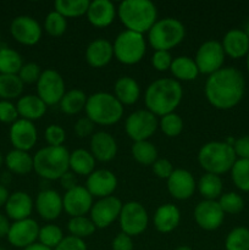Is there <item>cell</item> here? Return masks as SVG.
Returning <instances> with one entry per match:
<instances>
[{
    "label": "cell",
    "instance_id": "6da1fadb",
    "mask_svg": "<svg viewBox=\"0 0 249 250\" xmlns=\"http://www.w3.org/2000/svg\"><path fill=\"white\" fill-rule=\"evenodd\" d=\"M246 93L243 73L236 67H222L208 76L204 94L209 104L217 110H231L242 102Z\"/></svg>",
    "mask_w": 249,
    "mask_h": 250
},
{
    "label": "cell",
    "instance_id": "7a4b0ae2",
    "mask_svg": "<svg viewBox=\"0 0 249 250\" xmlns=\"http://www.w3.org/2000/svg\"><path fill=\"white\" fill-rule=\"evenodd\" d=\"M183 99V88L173 78H159L148 85L144 93V104L146 110L163 117L175 112Z\"/></svg>",
    "mask_w": 249,
    "mask_h": 250
},
{
    "label": "cell",
    "instance_id": "3957f363",
    "mask_svg": "<svg viewBox=\"0 0 249 250\" xmlns=\"http://www.w3.org/2000/svg\"><path fill=\"white\" fill-rule=\"evenodd\" d=\"M117 17L127 31L144 36L158 21V9L150 0H124L117 6Z\"/></svg>",
    "mask_w": 249,
    "mask_h": 250
},
{
    "label": "cell",
    "instance_id": "277c9868",
    "mask_svg": "<svg viewBox=\"0 0 249 250\" xmlns=\"http://www.w3.org/2000/svg\"><path fill=\"white\" fill-rule=\"evenodd\" d=\"M198 164L207 173L221 176L231 171L237 156L233 146L226 142H208L198 151Z\"/></svg>",
    "mask_w": 249,
    "mask_h": 250
},
{
    "label": "cell",
    "instance_id": "5b68a950",
    "mask_svg": "<svg viewBox=\"0 0 249 250\" xmlns=\"http://www.w3.org/2000/svg\"><path fill=\"white\" fill-rule=\"evenodd\" d=\"M85 116L99 126H112L124 117V105L107 92H97L89 95L84 107Z\"/></svg>",
    "mask_w": 249,
    "mask_h": 250
},
{
    "label": "cell",
    "instance_id": "8992f818",
    "mask_svg": "<svg viewBox=\"0 0 249 250\" xmlns=\"http://www.w3.org/2000/svg\"><path fill=\"white\" fill-rule=\"evenodd\" d=\"M70 151L65 146H44L33 155V170L48 181L60 180L67 171Z\"/></svg>",
    "mask_w": 249,
    "mask_h": 250
},
{
    "label": "cell",
    "instance_id": "52a82bcc",
    "mask_svg": "<svg viewBox=\"0 0 249 250\" xmlns=\"http://www.w3.org/2000/svg\"><path fill=\"white\" fill-rule=\"evenodd\" d=\"M148 43L154 50L170 51L183 42L186 37L185 24L175 17L160 19L148 32Z\"/></svg>",
    "mask_w": 249,
    "mask_h": 250
},
{
    "label": "cell",
    "instance_id": "ba28073f",
    "mask_svg": "<svg viewBox=\"0 0 249 250\" xmlns=\"http://www.w3.org/2000/svg\"><path fill=\"white\" fill-rule=\"evenodd\" d=\"M114 58L122 65H136L143 60L146 53V41L143 34L122 31L112 43Z\"/></svg>",
    "mask_w": 249,
    "mask_h": 250
},
{
    "label": "cell",
    "instance_id": "9c48e42d",
    "mask_svg": "<svg viewBox=\"0 0 249 250\" xmlns=\"http://www.w3.org/2000/svg\"><path fill=\"white\" fill-rule=\"evenodd\" d=\"M119 224L122 233L129 237L139 236L148 229V211L139 202L132 200L124 203L119 217Z\"/></svg>",
    "mask_w": 249,
    "mask_h": 250
},
{
    "label": "cell",
    "instance_id": "30bf717a",
    "mask_svg": "<svg viewBox=\"0 0 249 250\" xmlns=\"http://www.w3.org/2000/svg\"><path fill=\"white\" fill-rule=\"evenodd\" d=\"M158 128V117L146 109L132 112L124 121V131L133 142L149 141Z\"/></svg>",
    "mask_w": 249,
    "mask_h": 250
},
{
    "label": "cell",
    "instance_id": "8fae6325",
    "mask_svg": "<svg viewBox=\"0 0 249 250\" xmlns=\"http://www.w3.org/2000/svg\"><path fill=\"white\" fill-rule=\"evenodd\" d=\"M225 58L226 55L222 49L221 42L210 39L200 44L195 53L194 61L197 63L199 73L210 76L224 67Z\"/></svg>",
    "mask_w": 249,
    "mask_h": 250
},
{
    "label": "cell",
    "instance_id": "7c38bea8",
    "mask_svg": "<svg viewBox=\"0 0 249 250\" xmlns=\"http://www.w3.org/2000/svg\"><path fill=\"white\" fill-rule=\"evenodd\" d=\"M65 93V81L60 72L54 68H46L42 72L37 82V95L45 103L46 106L59 104Z\"/></svg>",
    "mask_w": 249,
    "mask_h": 250
},
{
    "label": "cell",
    "instance_id": "4fadbf2b",
    "mask_svg": "<svg viewBox=\"0 0 249 250\" xmlns=\"http://www.w3.org/2000/svg\"><path fill=\"white\" fill-rule=\"evenodd\" d=\"M124 203L115 195L102 198L94 202L89 217L97 229H106L119 220Z\"/></svg>",
    "mask_w": 249,
    "mask_h": 250
},
{
    "label": "cell",
    "instance_id": "5bb4252c",
    "mask_svg": "<svg viewBox=\"0 0 249 250\" xmlns=\"http://www.w3.org/2000/svg\"><path fill=\"white\" fill-rule=\"evenodd\" d=\"M10 32L16 42L22 45H36L42 38L43 28L36 19L27 15H21L12 20Z\"/></svg>",
    "mask_w": 249,
    "mask_h": 250
},
{
    "label": "cell",
    "instance_id": "9a60e30c",
    "mask_svg": "<svg viewBox=\"0 0 249 250\" xmlns=\"http://www.w3.org/2000/svg\"><path fill=\"white\" fill-rule=\"evenodd\" d=\"M193 217L198 226L204 231H216L225 220V212L217 200H202L193 211Z\"/></svg>",
    "mask_w": 249,
    "mask_h": 250
},
{
    "label": "cell",
    "instance_id": "2e32d148",
    "mask_svg": "<svg viewBox=\"0 0 249 250\" xmlns=\"http://www.w3.org/2000/svg\"><path fill=\"white\" fill-rule=\"evenodd\" d=\"M63 211L70 217L85 216L94 204V198L84 186H76L62 197Z\"/></svg>",
    "mask_w": 249,
    "mask_h": 250
},
{
    "label": "cell",
    "instance_id": "e0dca14e",
    "mask_svg": "<svg viewBox=\"0 0 249 250\" xmlns=\"http://www.w3.org/2000/svg\"><path fill=\"white\" fill-rule=\"evenodd\" d=\"M39 225L32 217L21 221H15L11 224L10 231L7 233V241L12 247L16 248H27L38 241Z\"/></svg>",
    "mask_w": 249,
    "mask_h": 250
},
{
    "label": "cell",
    "instance_id": "ac0fdd59",
    "mask_svg": "<svg viewBox=\"0 0 249 250\" xmlns=\"http://www.w3.org/2000/svg\"><path fill=\"white\" fill-rule=\"evenodd\" d=\"M84 187L90 195L97 199L111 197L117 188V177L112 171L99 168L88 176Z\"/></svg>",
    "mask_w": 249,
    "mask_h": 250
},
{
    "label": "cell",
    "instance_id": "d6986e66",
    "mask_svg": "<svg viewBox=\"0 0 249 250\" xmlns=\"http://www.w3.org/2000/svg\"><path fill=\"white\" fill-rule=\"evenodd\" d=\"M167 190L176 200H187L193 197L197 190V182L192 173L185 168H175L166 180Z\"/></svg>",
    "mask_w": 249,
    "mask_h": 250
},
{
    "label": "cell",
    "instance_id": "ffe728a7",
    "mask_svg": "<svg viewBox=\"0 0 249 250\" xmlns=\"http://www.w3.org/2000/svg\"><path fill=\"white\" fill-rule=\"evenodd\" d=\"M38 141V132L34 124L28 120L19 119L10 127V142L14 149L29 151Z\"/></svg>",
    "mask_w": 249,
    "mask_h": 250
},
{
    "label": "cell",
    "instance_id": "44dd1931",
    "mask_svg": "<svg viewBox=\"0 0 249 250\" xmlns=\"http://www.w3.org/2000/svg\"><path fill=\"white\" fill-rule=\"evenodd\" d=\"M37 212L45 221L59 219L63 211L62 197L54 189H44L38 193L34 203Z\"/></svg>",
    "mask_w": 249,
    "mask_h": 250
},
{
    "label": "cell",
    "instance_id": "7402d4cb",
    "mask_svg": "<svg viewBox=\"0 0 249 250\" xmlns=\"http://www.w3.org/2000/svg\"><path fill=\"white\" fill-rule=\"evenodd\" d=\"M89 149L95 160L100 161V163H109L116 158V139L109 132H94V134L90 137Z\"/></svg>",
    "mask_w": 249,
    "mask_h": 250
},
{
    "label": "cell",
    "instance_id": "603a6c76",
    "mask_svg": "<svg viewBox=\"0 0 249 250\" xmlns=\"http://www.w3.org/2000/svg\"><path fill=\"white\" fill-rule=\"evenodd\" d=\"M87 20L93 27L106 28L117 16V7L110 0H93L89 1Z\"/></svg>",
    "mask_w": 249,
    "mask_h": 250
},
{
    "label": "cell",
    "instance_id": "cb8c5ba5",
    "mask_svg": "<svg viewBox=\"0 0 249 250\" xmlns=\"http://www.w3.org/2000/svg\"><path fill=\"white\" fill-rule=\"evenodd\" d=\"M85 61L93 68H102L109 65L114 59V49L112 43L107 39L98 38L90 42L85 49Z\"/></svg>",
    "mask_w": 249,
    "mask_h": 250
},
{
    "label": "cell",
    "instance_id": "d4e9b609",
    "mask_svg": "<svg viewBox=\"0 0 249 250\" xmlns=\"http://www.w3.org/2000/svg\"><path fill=\"white\" fill-rule=\"evenodd\" d=\"M34 203L31 195L26 192H15L10 194L6 204H5V212L7 217L15 221L29 219L33 211Z\"/></svg>",
    "mask_w": 249,
    "mask_h": 250
},
{
    "label": "cell",
    "instance_id": "484cf974",
    "mask_svg": "<svg viewBox=\"0 0 249 250\" xmlns=\"http://www.w3.org/2000/svg\"><path fill=\"white\" fill-rule=\"evenodd\" d=\"M221 45L225 55L231 59H242L249 53V38L243 29L233 28L226 32Z\"/></svg>",
    "mask_w": 249,
    "mask_h": 250
},
{
    "label": "cell",
    "instance_id": "4316f807",
    "mask_svg": "<svg viewBox=\"0 0 249 250\" xmlns=\"http://www.w3.org/2000/svg\"><path fill=\"white\" fill-rule=\"evenodd\" d=\"M154 227L160 233H170L175 231L181 222V211L176 205L167 203L156 209L154 214Z\"/></svg>",
    "mask_w": 249,
    "mask_h": 250
},
{
    "label": "cell",
    "instance_id": "83f0119b",
    "mask_svg": "<svg viewBox=\"0 0 249 250\" xmlns=\"http://www.w3.org/2000/svg\"><path fill=\"white\" fill-rule=\"evenodd\" d=\"M16 107L21 119L28 120L32 122L42 119L48 109L45 103L37 94H27L21 97L17 102Z\"/></svg>",
    "mask_w": 249,
    "mask_h": 250
},
{
    "label": "cell",
    "instance_id": "f1b7e54d",
    "mask_svg": "<svg viewBox=\"0 0 249 250\" xmlns=\"http://www.w3.org/2000/svg\"><path fill=\"white\" fill-rule=\"evenodd\" d=\"M114 95L122 105H133L141 98V87L134 78L122 76L114 84Z\"/></svg>",
    "mask_w": 249,
    "mask_h": 250
},
{
    "label": "cell",
    "instance_id": "f546056e",
    "mask_svg": "<svg viewBox=\"0 0 249 250\" xmlns=\"http://www.w3.org/2000/svg\"><path fill=\"white\" fill-rule=\"evenodd\" d=\"M95 159L89 150L80 148L70 153L68 167L76 176H89L95 170Z\"/></svg>",
    "mask_w": 249,
    "mask_h": 250
},
{
    "label": "cell",
    "instance_id": "4dcf8cb0",
    "mask_svg": "<svg viewBox=\"0 0 249 250\" xmlns=\"http://www.w3.org/2000/svg\"><path fill=\"white\" fill-rule=\"evenodd\" d=\"M170 71L173 76V80L178 81L180 83L194 81L199 75V70L194 59L185 55L173 58Z\"/></svg>",
    "mask_w": 249,
    "mask_h": 250
},
{
    "label": "cell",
    "instance_id": "1f68e13d",
    "mask_svg": "<svg viewBox=\"0 0 249 250\" xmlns=\"http://www.w3.org/2000/svg\"><path fill=\"white\" fill-rule=\"evenodd\" d=\"M5 165L15 175H27L33 170V156L28 151L12 149L5 156Z\"/></svg>",
    "mask_w": 249,
    "mask_h": 250
},
{
    "label": "cell",
    "instance_id": "d6a6232c",
    "mask_svg": "<svg viewBox=\"0 0 249 250\" xmlns=\"http://www.w3.org/2000/svg\"><path fill=\"white\" fill-rule=\"evenodd\" d=\"M197 189L203 200H217L222 195L224 183L220 176L205 172L198 180Z\"/></svg>",
    "mask_w": 249,
    "mask_h": 250
},
{
    "label": "cell",
    "instance_id": "836d02e7",
    "mask_svg": "<svg viewBox=\"0 0 249 250\" xmlns=\"http://www.w3.org/2000/svg\"><path fill=\"white\" fill-rule=\"evenodd\" d=\"M87 99L88 97L83 90L71 89L65 93L62 99L59 103V106L61 111L66 115L80 114L82 110H84Z\"/></svg>",
    "mask_w": 249,
    "mask_h": 250
},
{
    "label": "cell",
    "instance_id": "e575fe53",
    "mask_svg": "<svg viewBox=\"0 0 249 250\" xmlns=\"http://www.w3.org/2000/svg\"><path fill=\"white\" fill-rule=\"evenodd\" d=\"M131 153L134 160L142 166H151L158 160V149L149 141L133 142Z\"/></svg>",
    "mask_w": 249,
    "mask_h": 250
},
{
    "label": "cell",
    "instance_id": "d590c367",
    "mask_svg": "<svg viewBox=\"0 0 249 250\" xmlns=\"http://www.w3.org/2000/svg\"><path fill=\"white\" fill-rule=\"evenodd\" d=\"M89 0H56L54 10L65 19H76L87 15Z\"/></svg>",
    "mask_w": 249,
    "mask_h": 250
},
{
    "label": "cell",
    "instance_id": "8d00e7d4",
    "mask_svg": "<svg viewBox=\"0 0 249 250\" xmlns=\"http://www.w3.org/2000/svg\"><path fill=\"white\" fill-rule=\"evenodd\" d=\"M23 66L22 56L7 46L0 48V75H19Z\"/></svg>",
    "mask_w": 249,
    "mask_h": 250
},
{
    "label": "cell",
    "instance_id": "74e56055",
    "mask_svg": "<svg viewBox=\"0 0 249 250\" xmlns=\"http://www.w3.org/2000/svg\"><path fill=\"white\" fill-rule=\"evenodd\" d=\"M23 85L17 75H0V98L9 102L20 98L23 92Z\"/></svg>",
    "mask_w": 249,
    "mask_h": 250
},
{
    "label": "cell",
    "instance_id": "f35d334b",
    "mask_svg": "<svg viewBox=\"0 0 249 250\" xmlns=\"http://www.w3.org/2000/svg\"><path fill=\"white\" fill-rule=\"evenodd\" d=\"M67 229L70 232V236L76 237L84 241V238L92 236L95 232L97 227L93 224L90 217L87 216H77L71 217L67 224Z\"/></svg>",
    "mask_w": 249,
    "mask_h": 250
},
{
    "label": "cell",
    "instance_id": "ab89813d",
    "mask_svg": "<svg viewBox=\"0 0 249 250\" xmlns=\"http://www.w3.org/2000/svg\"><path fill=\"white\" fill-rule=\"evenodd\" d=\"M229 172L233 185L242 192H249V160L237 159Z\"/></svg>",
    "mask_w": 249,
    "mask_h": 250
},
{
    "label": "cell",
    "instance_id": "60d3db41",
    "mask_svg": "<svg viewBox=\"0 0 249 250\" xmlns=\"http://www.w3.org/2000/svg\"><path fill=\"white\" fill-rule=\"evenodd\" d=\"M63 238L65 237H63L62 229L58 225L48 224L39 229L38 242L43 246L48 247V248L54 250L61 243Z\"/></svg>",
    "mask_w": 249,
    "mask_h": 250
},
{
    "label": "cell",
    "instance_id": "b9f144b4",
    "mask_svg": "<svg viewBox=\"0 0 249 250\" xmlns=\"http://www.w3.org/2000/svg\"><path fill=\"white\" fill-rule=\"evenodd\" d=\"M226 250H249V229L247 227H236L231 229L225 239Z\"/></svg>",
    "mask_w": 249,
    "mask_h": 250
},
{
    "label": "cell",
    "instance_id": "7bdbcfd3",
    "mask_svg": "<svg viewBox=\"0 0 249 250\" xmlns=\"http://www.w3.org/2000/svg\"><path fill=\"white\" fill-rule=\"evenodd\" d=\"M159 128L168 138L178 137L183 131V120L176 112L165 115L159 120Z\"/></svg>",
    "mask_w": 249,
    "mask_h": 250
},
{
    "label": "cell",
    "instance_id": "ee69618b",
    "mask_svg": "<svg viewBox=\"0 0 249 250\" xmlns=\"http://www.w3.org/2000/svg\"><path fill=\"white\" fill-rule=\"evenodd\" d=\"M67 29V19L58 11H50L44 19V31L51 37H61Z\"/></svg>",
    "mask_w": 249,
    "mask_h": 250
},
{
    "label": "cell",
    "instance_id": "f6af8a7d",
    "mask_svg": "<svg viewBox=\"0 0 249 250\" xmlns=\"http://www.w3.org/2000/svg\"><path fill=\"white\" fill-rule=\"evenodd\" d=\"M217 203H219L220 208L225 212V215H237L244 209L243 198L236 192L222 193L221 197L217 199Z\"/></svg>",
    "mask_w": 249,
    "mask_h": 250
},
{
    "label": "cell",
    "instance_id": "bcb514c9",
    "mask_svg": "<svg viewBox=\"0 0 249 250\" xmlns=\"http://www.w3.org/2000/svg\"><path fill=\"white\" fill-rule=\"evenodd\" d=\"M44 139L49 146H63L66 141V132L59 125H49L44 131Z\"/></svg>",
    "mask_w": 249,
    "mask_h": 250
},
{
    "label": "cell",
    "instance_id": "7dc6e473",
    "mask_svg": "<svg viewBox=\"0 0 249 250\" xmlns=\"http://www.w3.org/2000/svg\"><path fill=\"white\" fill-rule=\"evenodd\" d=\"M42 72L43 71L41 70L39 65H37L36 62H28L23 63L17 76H19L23 84H33V83L38 82Z\"/></svg>",
    "mask_w": 249,
    "mask_h": 250
},
{
    "label": "cell",
    "instance_id": "c3c4849f",
    "mask_svg": "<svg viewBox=\"0 0 249 250\" xmlns=\"http://www.w3.org/2000/svg\"><path fill=\"white\" fill-rule=\"evenodd\" d=\"M172 60L173 58L170 54V51L154 50L150 59V62L151 66H153L156 71H159V72H165V71L170 70Z\"/></svg>",
    "mask_w": 249,
    "mask_h": 250
},
{
    "label": "cell",
    "instance_id": "681fc988",
    "mask_svg": "<svg viewBox=\"0 0 249 250\" xmlns=\"http://www.w3.org/2000/svg\"><path fill=\"white\" fill-rule=\"evenodd\" d=\"M19 120L16 105L9 100H0V122L4 124H14Z\"/></svg>",
    "mask_w": 249,
    "mask_h": 250
},
{
    "label": "cell",
    "instance_id": "f907efd6",
    "mask_svg": "<svg viewBox=\"0 0 249 250\" xmlns=\"http://www.w3.org/2000/svg\"><path fill=\"white\" fill-rule=\"evenodd\" d=\"M94 122L88 119L87 116H84L76 121L73 131L78 138H85V137H92L94 134Z\"/></svg>",
    "mask_w": 249,
    "mask_h": 250
},
{
    "label": "cell",
    "instance_id": "816d5d0a",
    "mask_svg": "<svg viewBox=\"0 0 249 250\" xmlns=\"http://www.w3.org/2000/svg\"><path fill=\"white\" fill-rule=\"evenodd\" d=\"M151 168H153L154 175L158 178H161V180H167L171 173L173 172V170H175L171 161L165 158H158V160L151 165Z\"/></svg>",
    "mask_w": 249,
    "mask_h": 250
},
{
    "label": "cell",
    "instance_id": "f5cc1de1",
    "mask_svg": "<svg viewBox=\"0 0 249 250\" xmlns=\"http://www.w3.org/2000/svg\"><path fill=\"white\" fill-rule=\"evenodd\" d=\"M54 250H88L87 244L83 239L73 236H66Z\"/></svg>",
    "mask_w": 249,
    "mask_h": 250
},
{
    "label": "cell",
    "instance_id": "db71d44e",
    "mask_svg": "<svg viewBox=\"0 0 249 250\" xmlns=\"http://www.w3.org/2000/svg\"><path fill=\"white\" fill-rule=\"evenodd\" d=\"M233 149L237 159L249 160V134L242 136L238 139H236L233 144Z\"/></svg>",
    "mask_w": 249,
    "mask_h": 250
},
{
    "label": "cell",
    "instance_id": "11a10c76",
    "mask_svg": "<svg viewBox=\"0 0 249 250\" xmlns=\"http://www.w3.org/2000/svg\"><path fill=\"white\" fill-rule=\"evenodd\" d=\"M134 244L132 241V237L127 236V234L120 232L119 234L114 237L111 242V249L112 250H133Z\"/></svg>",
    "mask_w": 249,
    "mask_h": 250
},
{
    "label": "cell",
    "instance_id": "9f6ffc18",
    "mask_svg": "<svg viewBox=\"0 0 249 250\" xmlns=\"http://www.w3.org/2000/svg\"><path fill=\"white\" fill-rule=\"evenodd\" d=\"M59 181H60L61 187L65 189V192H67V190L72 189V188H75L76 186H78L77 177H76L75 173L71 172V171H67V172H66Z\"/></svg>",
    "mask_w": 249,
    "mask_h": 250
},
{
    "label": "cell",
    "instance_id": "6f0895ef",
    "mask_svg": "<svg viewBox=\"0 0 249 250\" xmlns=\"http://www.w3.org/2000/svg\"><path fill=\"white\" fill-rule=\"evenodd\" d=\"M10 227H11V224L9 222V219H7L5 215L0 214V238L7 237V233H9L10 231Z\"/></svg>",
    "mask_w": 249,
    "mask_h": 250
},
{
    "label": "cell",
    "instance_id": "680465c9",
    "mask_svg": "<svg viewBox=\"0 0 249 250\" xmlns=\"http://www.w3.org/2000/svg\"><path fill=\"white\" fill-rule=\"evenodd\" d=\"M9 197H10V193L9 190H7V188L5 187V186L0 185V208L5 207Z\"/></svg>",
    "mask_w": 249,
    "mask_h": 250
},
{
    "label": "cell",
    "instance_id": "91938a15",
    "mask_svg": "<svg viewBox=\"0 0 249 250\" xmlns=\"http://www.w3.org/2000/svg\"><path fill=\"white\" fill-rule=\"evenodd\" d=\"M23 250H53V249L43 246V244H41L39 242H36V243L32 244V246H29V247H27V248H24Z\"/></svg>",
    "mask_w": 249,
    "mask_h": 250
},
{
    "label": "cell",
    "instance_id": "94428289",
    "mask_svg": "<svg viewBox=\"0 0 249 250\" xmlns=\"http://www.w3.org/2000/svg\"><path fill=\"white\" fill-rule=\"evenodd\" d=\"M243 31L246 32V34H247V36H248V38H249V19L247 20L246 24H244V29H243Z\"/></svg>",
    "mask_w": 249,
    "mask_h": 250
},
{
    "label": "cell",
    "instance_id": "6125c7cd",
    "mask_svg": "<svg viewBox=\"0 0 249 250\" xmlns=\"http://www.w3.org/2000/svg\"><path fill=\"white\" fill-rule=\"evenodd\" d=\"M175 250H193V249L188 246H181V247H178V248H176Z\"/></svg>",
    "mask_w": 249,
    "mask_h": 250
},
{
    "label": "cell",
    "instance_id": "be15d7a7",
    "mask_svg": "<svg viewBox=\"0 0 249 250\" xmlns=\"http://www.w3.org/2000/svg\"><path fill=\"white\" fill-rule=\"evenodd\" d=\"M2 163H5V158H4V156H2V154L0 153V167H1Z\"/></svg>",
    "mask_w": 249,
    "mask_h": 250
},
{
    "label": "cell",
    "instance_id": "e7e4bbea",
    "mask_svg": "<svg viewBox=\"0 0 249 250\" xmlns=\"http://www.w3.org/2000/svg\"><path fill=\"white\" fill-rule=\"evenodd\" d=\"M247 71H248V75H249V53L247 55Z\"/></svg>",
    "mask_w": 249,
    "mask_h": 250
},
{
    "label": "cell",
    "instance_id": "03108f58",
    "mask_svg": "<svg viewBox=\"0 0 249 250\" xmlns=\"http://www.w3.org/2000/svg\"><path fill=\"white\" fill-rule=\"evenodd\" d=\"M0 250H5V249H2V248H0Z\"/></svg>",
    "mask_w": 249,
    "mask_h": 250
}]
</instances>
